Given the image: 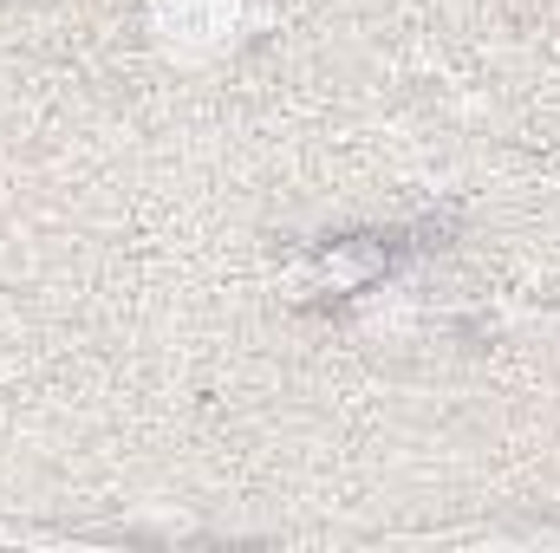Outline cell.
<instances>
[{
	"label": "cell",
	"mask_w": 560,
	"mask_h": 553,
	"mask_svg": "<svg viewBox=\"0 0 560 553\" xmlns=\"http://www.w3.org/2000/svg\"><path fill=\"white\" fill-rule=\"evenodd\" d=\"M319 286L326 293H365L372 280L385 274V248L378 242H339L332 255H319Z\"/></svg>",
	"instance_id": "cell-1"
}]
</instances>
